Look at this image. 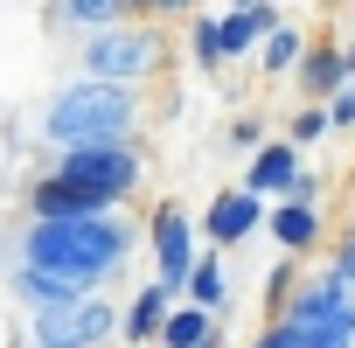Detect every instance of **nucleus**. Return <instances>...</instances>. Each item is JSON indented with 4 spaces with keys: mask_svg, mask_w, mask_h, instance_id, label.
<instances>
[{
    "mask_svg": "<svg viewBox=\"0 0 355 348\" xmlns=\"http://www.w3.org/2000/svg\"><path fill=\"white\" fill-rule=\"evenodd\" d=\"M209 348H223V327H216V334H209Z\"/></svg>",
    "mask_w": 355,
    "mask_h": 348,
    "instance_id": "nucleus-26",
    "label": "nucleus"
},
{
    "mask_svg": "<svg viewBox=\"0 0 355 348\" xmlns=\"http://www.w3.org/2000/svg\"><path fill=\"white\" fill-rule=\"evenodd\" d=\"M334 272L355 286V216H348V223H341V237H334Z\"/></svg>",
    "mask_w": 355,
    "mask_h": 348,
    "instance_id": "nucleus-21",
    "label": "nucleus"
},
{
    "mask_svg": "<svg viewBox=\"0 0 355 348\" xmlns=\"http://www.w3.org/2000/svg\"><path fill=\"white\" fill-rule=\"evenodd\" d=\"M348 77H355V35H348Z\"/></svg>",
    "mask_w": 355,
    "mask_h": 348,
    "instance_id": "nucleus-25",
    "label": "nucleus"
},
{
    "mask_svg": "<svg viewBox=\"0 0 355 348\" xmlns=\"http://www.w3.org/2000/svg\"><path fill=\"white\" fill-rule=\"evenodd\" d=\"M167 320H174V293L146 286V293L125 306V327H119V334H125L132 348H146V341H160V334H167Z\"/></svg>",
    "mask_w": 355,
    "mask_h": 348,
    "instance_id": "nucleus-13",
    "label": "nucleus"
},
{
    "mask_svg": "<svg viewBox=\"0 0 355 348\" xmlns=\"http://www.w3.org/2000/svg\"><path fill=\"white\" fill-rule=\"evenodd\" d=\"M286 21H279V8H265V0H258V8H230L223 15V49L230 56H251L258 42H272Z\"/></svg>",
    "mask_w": 355,
    "mask_h": 348,
    "instance_id": "nucleus-12",
    "label": "nucleus"
},
{
    "mask_svg": "<svg viewBox=\"0 0 355 348\" xmlns=\"http://www.w3.org/2000/svg\"><path fill=\"white\" fill-rule=\"evenodd\" d=\"M258 223H272V209H265L251 189H223L216 202H202V237H209V251H230V244H244Z\"/></svg>",
    "mask_w": 355,
    "mask_h": 348,
    "instance_id": "nucleus-7",
    "label": "nucleus"
},
{
    "mask_svg": "<svg viewBox=\"0 0 355 348\" xmlns=\"http://www.w3.org/2000/svg\"><path fill=\"white\" fill-rule=\"evenodd\" d=\"M77 63H84L91 84H125V91H132V84H146V77L167 70V35H160L153 15H139V21H125V28H112V35H84Z\"/></svg>",
    "mask_w": 355,
    "mask_h": 348,
    "instance_id": "nucleus-3",
    "label": "nucleus"
},
{
    "mask_svg": "<svg viewBox=\"0 0 355 348\" xmlns=\"http://www.w3.org/2000/svg\"><path fill=\"white\" fill-rule=\"evenodd\" d=\"M230 146H237V153H251V160L265 153V146H258V119H251V112H244V119H230Z\"/></svg>",
    "mask_w": 355,
    "mask_h": 348,
    "instance_id": "nucleus-22",
    "label": "nucleus"
},
{
    "mask_svg": "<svg viewBox=\"0 0 355 348\" xmlns=\"http://www.w3.org/2000/svg\"><path fill=\"white\" fill-rule=\"evenodd\" d=\"M306 49H313V35L286 21V28L265 42V77H286V70H300V63H306Z\"/></svg>",
    "mask_w": 355,
    "mask_h": 348,
    "instance_id": "nucleus-17",
    "label": "nucleus"
},
{
    "mask_svg": "<svg viewBox=\"0 0 355 348\" xmlns=\"http://www.w3.org/2000/svg\"><path fill=\"white\" fill-rule=\"evenodd\" d=\"M146 244H153V265H160V293H189V279H196V223H189V209L182 202H160L153 209V223H146Z\"/></svg>",
    "mask_w": 355,
    "mask_h": 348,
    "instance_id": "nucleus-6",
    "label": "nucleus"
},
{
    "mask_svg": "<svg viewBox=\"0 0 355 348\" xmlns=\"http://www.w3.org/2000/svg\"><path fill=\"white\" fill-rule=\"evenodd\" d=\"M132 223H119V216H84V223H28V237H21V265H35V272H49V279H63L77 299H91L119 265H125V251H132Z\"/></svg>",
    "mask_w": 355,
    "mask_h": 348,
    "instance_id": "nucleus-1",
    "label": "nucleus"
},
{
    "mask_svg": "<svg viewBox=\"0 0 355 348\" xmlns=\"http://www.w3.org/2000/svg\"><path fill=\"white\" fill-rule=\"evenodd\" d=\"M327 112H334V125H355V84H348V91H341Z\"/></svg>",
    "mask_w": 355,
    "mask_h": 348,
    "instance_id": "nucleus-24",
    "label": "nucleus"
},
{
    "mask_svg": "<svg viewBox=\"0 0 355 348\" xmlns=\"http://www.w3.org/2000/svg\"><path fill=\"white\" fill-rule=\"evenodd\" d=\"M300 174H306V167H300V146H293V139H272V146L244 167V182H237V189H251V195L265 202V195H293Z\"/></svg>",
    "mask_w": 355,
    "mask_h": 348,
    "instance_id": "nucleus-9",
    "label": "nucleus"
},
{
    "mask_svg": "<svg viewBox=\"0 0 355 348\" xmlns=\"http://www.w3.org/2000/svg\"><path fill=\"white\" fill-rule=\"evenodd\" d=\"M327 125H334V112H327V105H300V112H293V125H286V139H293V146H313V139H327Z\"/></svg>",
    "mask_w": 355,
    "mask_h": 348,
    "instance_id": "nucleus-19",
    "label": "nucleus"
},
{
    "mask_svg": "<svg viewBox=\"0 0 355 348\" xmlns=\"http://www.w3.org/2000/svg\"><path fill=\"white\" fill-rule=\"evenodd\" d=\"M132 125H139V91H125V84H91V77L63 84V91L49 98V112H42V132H49L63 153H70V146H125Z\"/></svg>",
    "mask_w": 355,
    "mask_h": 348,
    "instance_id": "nucleus-2",
    "label": "nucleus"
},
{
    "mask_svg": "<svg viewBox=\"0 0 355 348\" xmlns=\"http://www.w3.org/2000/svg\"><path fill=\"white\" fill-rule=\"evenodd\" d=\"M251 348H313V341H306L300 327H286V320H272V327H265V334H258Z\"/></svg>",
    "mask_w": 355,
    "mask_h": 348,
    "instance_id": "nucleus-20",
    "label": "nucleus"
},
{
    "mask_svg": "<svg viewBox=\"0 0 355 348\" xmlns=\"http://www.w3.org/2000/svg\"><path fill=\"white\" fill-rule=\"evenodd\" d=\"M286 202H320V174H300V182H293V195Z\"/></svg>",
    "mask_w": 355,
    "mask_h": 348,
    "instance_id": "nucleus-23",
    "label": "nucleus"
},
{
    "mask_svg": "<svg viewBox=\"0 0 355 348\" xmlns=\"http://www.w3.org/2000/svg\"><path fill=\"white\" fill-rule=\"evenodd\" d=\"M28 348H35V341H28Z\"/></svg>",
    "mask_w": 355,
    "mask_h": 348,
    "instance_id": "nucleus-27",
    "label": "nucleus"
},
{
    "mask_svg": "<svg viewBox=\"0 0 355 348\" xmlns=\"http://www.w3.org/2000/svg\"><path fill=\"white\" fill-rule=\"evenodd\" d=\"M56 28H91V35H112L125 21H139V8H125V0H63V8H49Z\"/></svg>",
    "mask_w": 355,
    "mask_h": 348,
    "instance_id": "nucleus-11",
    "label": "nucleus"
},
{
    "mask_svg": "<svg viewBox=\"0 0 355 348\" xmlns=\"http://www.w3.org/2000/svg\"><path fill=\"white\" fill-rule=\"evenodd\" d=\"M209 334H216V313H202V306H174L160 348H209Z\"/></svg>",
    "mask_w": 355,
    "mask_h": 348,
    "instance_id": "nucleus-15",
    "label": "nucleus"
},
{
    "mask_svg": "<svg viewBox=\"0 0 355 348\" xmlns=\"http://www.w3.org/2000/svg\"><path fill=\"white\" fill-rule=\"evenodd\" d=\"M119 327H125V313L105 293H91V299H70L56 313H35V348H105Z\"/></svg>",
    "mask_w": 355,
    "mask_h": 348,
    "instance_id": "nucleus-5",
    "label": "nucleus"
},
{
    "mask_svg": "<svg viewBox=\"0 0 355 348\" xmlns=\"http://www.w3.org/2000/svg\"><path fill=\"white\" fill-rule=\"evenodd\" d=\"M49 174H63V182L84 189L98 209H112V202H125L139 189V153L132 146H70Z\"/></svg>",
    "mask_w": 355,
    "mask_h": 348,
    "instance_id": "nucleus-4",
    "label": "nucleus"
},
{
    "mask_svg": "<svg viewBox=\"0 0 355 348\" xmlns=\"http://www.w3.org/2000/svg\"><path fill=\"white\" fill-rule=\"evenodd\" d=\"M8 286H15L35 313H56V306H70V299H77L63 279H49V272H35V265H15V272H8Z\"/></svg>",
    "mask_w": 355,
    "mask_h": 348,
    "instance_id": "nucleus-14",
    "label": "nucleus"
},
{
    "mask_svg": "<svg viewBox=\"0 0 355 348\" xmlns=\"http://www.w3.org/2000/svg\"><path fill=\"white\" fill-rule=\"evenodd\" d=\"M189 56H196L202 70H223V63H230V49H223V15H196V21H189Z\"/></svg>",
    "mask_w": 355,
    "mask_h": 348,
    "instance_id": "nucleus-16",
    "label": "nucleus"
},
{
    "mask_svg": "<svg viewBox=\"0 0 355 348\" xmlns=\"http://www.w3.org/2000/svg\"><path fill=\"white\" fill-rule=\"evenodd\" d=\"M348 84H355V77H348V42H334L327 28H313V49H306V63H300L306 105H334Z\"/></svg>",
    "mask_w": 355,
    "mask_h": 348,
    "instance_id": "nucleus-8",
    "label": "nucleus"
},
{
    "mask_svg": "<svg viewBox=\"0 0 355 348\" xmlns=\"http://www.w3.org/2000/svg\"><path fill=\"white\" fill-rule=\"evenodd\" d=\"M265 230L279 237V251H286V258H306V251L320 244V202H279Z\"/></svg>",
    "mask_w": 355,
    "mask_h": 348,
    "instance_id": "nucleus-10",
    "label": "nucleus"
},
{
    "mask_svg": "<svg viewBox=\"0 0 355 348\" xmlns=\"http://www.w3.org/2000/svg\"><path fill=\"white\" fill-rule=\"evenodd\" d=\"M223 299H230V286H223V265H216V258H202V265H196V279H189V306H202V313H223Z\"/></svg>",
    "mask_w": 355,
    "mask_h": 348,
    "instance_id": "nucleus-18",
    "label": "nucleus"
}]
</instances>
